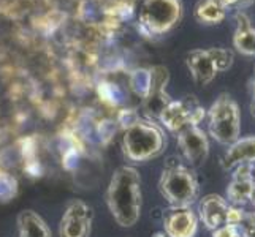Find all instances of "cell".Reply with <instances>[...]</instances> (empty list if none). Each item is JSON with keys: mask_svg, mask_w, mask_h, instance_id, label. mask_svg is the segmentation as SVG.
I'll list each match as a JSON object with an SVG mask.
<instances>
[{"mask_svg": "<svg viewBox=\"0 0 255 237\" xmlns=\"http://www.w3.org/2000/svg\"><path fill=\"white\" fill-rule=\"evenodd\" d=\"M110 212L122 228L133 226L141 214V177L131 166L114 171L107 190Z\"/></svg>", "mask_w": 255, "mask_h": 237, "instance_id": "cell-1", "label": "cell"}, {"mask_svg": "<svg viewBox=\"0 0 255 237\" xmlns=\"http://www.w3.org/2000/svg\"><path fill=\"white\" fill-rule=\"evenodd\" d=\"M124 152L131 161H147L160 155L165 147V135L162 128L147 120H138L126 130Z\"/></svg>", "mask_w": 255, "mask_h": 237, "instance_id": "cell-2", "label": "cell"}, {"mask_svg": "<svg viewBox=\"0 0 255 237\" xmlns=\"http://www.w3.org/2000/svg\"><path fill=\"white\" fill-rule=\"evenodd\" d=\"M159 190L170 206H192L198 198L200 187L195 172L178 160V163L166 164L159 180Z\"/></svg>", "mask_w": 255, "mask_h": 237, "instance_id": "cell-3", "label": "cell"}, {"mask_svg": "<svg viewBox=\"0 0 255 237\" xmlns=\"http://www.w3.org/2000/svg\"><path fill=\"white\" fill-rule=\"evenodd\" d=\"M208 128L214 141L224 146L233 144L241 133V112L228 93L219 95L208 111Z\"/></svg>", "mask_w": 255, "mask_h": 237, "instance_id": "cell-4", "label": "cell"}, {"mask_svg": "<svg viewBox=\"0 0 255 237\" xmlns=\"http://www.w3.org/2000/svg\"><path fill=\"white\" fill-rule=\"evenodd\" d=\"M182 16L181 0H144L139 24L147 35L168 33Z\"/></svg>", "mask_w": 255, "mask_h": 237, "instance_id": "cell-5", "label": "cell"}, {"mask_svg": "<svg viewBox=\"0 0 255 237\" xmlns=\"http://www.w3.org/2000/svg\"><path fill=\"white\" fill-rule=\"evenodd\" d=\"M206 111L200 106L195 96H187L186 100H171L160 112L159 120L173 133H179L189 125H198L205 119Z\"/></svg>", "mask_w": 255, "mask_h": 237, "instance_id": "cell-6", "label": "cell"}, {"mask_svg": "<svg viewBox=\"0 0 255 237\" xmlns=\"http://www.w3.org/2000/svg\"><path fill=\"white\" fill-rule=\"evenodd\" d=\"M178 146L190 166H201L209 155L208 136L198 125L182 128L178 133Z\"/></svg>", "mask_w": 255, "mask_h": 237, "instance_id": "cell-7", "label": "cell"}, {"mask_svg": "<svg viewBox=\"0 0 255 237\" xmlns=\"http://www.w3.org/2000/svg\"><path fill=\"white\" fill-rule=\"evenodd\" d=\"M92 223V209L83 201L72 203L60 220V237H89Z\"/></svg>", "mask_w": 255, "mask_h": 237, "instance_id": "cell-8", "label": "cell"}, {"mask_svg": "<svg viewBox=\"0 0 255 237\" xmlns=\"http://www.w3.org/2000/svg\"><path fill=\"white\" fill-rule=\"evenodd\" d=\"M163 228L168 237H195L198 218L190 206H170L163 214Z\"/></svg>", "mask_w": 255, "mask_h": 237, "instance_id": "cell-9", "label": "cell"}, {"mask_svg": "<svg viewBox=\"0 0 255 237\" xmlns=\"http://www.w3.org/2000/svg\"><path fill=\"white\" fill-rule=\"evenodd\" d=\"M254 182L255 180L251 172V163L236 166L235 172L232 175V182L228 183V188H227V199H228V203H230V206L243 207L249 203Z\"/></svg>", "mask_w": 255, "mask_h": 237, "instance_id": "cell-10", "label": "cell"}, {"mask_svg": "<svg viewBox=\"0 0 255 237\" xmlns=\"http://www.w3.org/2000/svg\"><path fill=\"white\" fill-rule=\"evenodd\" d=\"M228 207H230L228 201L221 195H206L205 198H201L198 204L200 220L209 231H214L217 228L227 225Z\"/></svg>", "mask_w": 255, "mask_h": 237, "instance_id": "cell-11", "label": "cell"}, {"mask_svg": "<svg viewBox=\"0 0 255 237\" xmlns=\"http://www.w3.org/2000/svg\"><path fill=\"white\" fill-rule=\"evenodd\" d=\"M186 64L189 72L198 85H208L217 76V68L211 59L208 49H193L187 54Z\"/></svg>", "mask_w": 255, "mask_h": 237, "instance_id": "cell-12", "label": "cell"}, {"mask_svg": "<svg viewBox=\"0 0 255 237\" xmlns=\"http://www.w3.org/2000/svg\"><path fill=\"white\" fill-rule=\"evenodd\" d=\"M235 22L233 48L246 57H255V27L251 17L244 11H236Z\"/></svg>", "mask_w": 255, "mask_h": 237, "instance_id": "cell-13", "label": "cell"}, {"mask_svg": "<svg viewBox=\"0 0 255 237\" xmlns=\"http://www.w3.org/2000/svg\"><path fill=\"white\" fill-rule=\"evenodd\" d=\"M252 161H255V136L238 138L233 144L228 146L222 158V166L225 171H230L236 166Z\"/></svg>", "mask_w": 255, "mask_h": 237, "instance_id": "cell-14", "label": "cell"}, {"mask_svg": "<svg viewBox=\"0 0 255 237\" xmlns=\"http://www.w3.org/2000/svg\"><path fill=\"white\" fill-rule=\"evenodd\" d=\"M19 237H51V231L45 220L33 210H24L17 215Z\"/></svg>", "mask_w": 255, "mask_h": 237, "instance_id": "cell-15", "label": "cell"}, {"mask_svg": "<svg viewBox=\"0 0 255 237\" xmlns=\"http://www.w3.org/2000/svg\"><path fill=\"white\" fill-rule=\"evenodd\" d=\"M228 14V8L221 5L217 0H200L195 6L193 16L200 24L206 25H216L225 21V17Z\"/></svg>", "mask_w": 255, "mask_h": 237, "instance_id": "cell-16", "label": "cell"}, {"mask_svg": "<svg viewBox=\"0 0 255 237\" xmlns=\"http://www.w3.org/2000/svg\"><path fill=\"white\" fill-rule=\"evenodd\" d=\"M130 87L136 95L146 98L149 92H151V72L144 68L133 72L130 76Z\"/></svg>", "mask_w": 255, "mask_h": 237, "instance_id": "cell-17", "label": "cell"}, {"mask_svg": "<svg viewBox=\"0 0 255 237\" xmlns=\"http://www.w3.org/2000/svg\"><path fill=\"white\" fill-rule=\"evenodd\" d=\"M208 52H209L211 59H213V62H214L219 73L227 72V70L232 68L233 60H235L233 51L227 49V48H209Z\"/></svg>", "mask_w": 255, "mask_h": 237, "instance_id": "cell-18", "label": "cell"}, {"mask_svg": "<svg viewBox=\"0 0 255 237\" xmlns=\"http://www.w3.org/2000/svg\"><path fill=\"white\" fill-rule=\"evenodd\" d=\"M246 210L243 207L238 206H230L228 207V214H227V225H232L236 226L240 230V226L243 225L244 218H246Z\"/></svg>", "mask_w": 255, "mask_h": 237, "instance_id": "cell-19", "label": "cell"}, {"mask_svg": "<svg viewBox=\"0 0 255 237\" xmlns=\"http://www.w3.org/2000/svg\"><path fill=\"white\" fill-rule=\"evenodd\" d=\"M138 120H141V119L138 117V114L133 109H124L119 114V122L122 124V127H126V128L135 125Z\"/></svg>", "mask_w": 255, "mask_h": 237, "instance_id": "cell-20", "label": "cell"}, {"mask_svg": "<svg viewBox=\"0 0 255 237\" xmlns=\"http://www.w3.org/2000/svg\"><path fill=\"white\" fill-rule=\"evenodd\" d=\"M213 237H241V231L236 226L224 225L213 231Z\"/></svg>", "mask_w": 255, "mask_h": 237, "instance_id": "cell-21", "label": "cell"}, {"mask_svg": "<svg viewBox=\"0 0 255 237\" xmlns=\"http://www.w3.org/2000/svg\"><path fill=\"white\" fill-rule=\"evenodd\" d=\"M255 3V0H236V8L235 10L238 11H244L246 8H249Z\"/></svg>", "mask_w": 255, "mask_h": 237, "instance_id": "cell-22", "label": "cell"}, {"mask_svg": "<svg viewBox=\"0 0 255 237\" xmlns=\"http://www.w3.org/2000/svg\"><path fill=\"white\" fill-rule=\"evenodd\" d=\"M251 112L255 117V79L252 81V98H251Z\"/></svg>", "mask_w": 255, "mask_h": 237, "instance_id": "cell-23", "label": "cell"}, {"mask_svg": "<svg viewBox=\"0 0 255 237\" xmlns=\"http://www.w3.org/2000/svg\"><path fill=\"white\" fill-rule=\"evenodd\" d=\"M217 2L224 5L225 8H228V10H230V8H236V0H217Z\"/></svg>", "mask_w": 255, "mask_h": 237, "instance_id": "cell-24", "label": "cell"}, {"mask_svg": "<svg viewBox=\"0 0 255 237\" xmlns=\"http://www.w3.org/2000/svg\"><path fill=\"white\" fill-rule=\"evenodd\" d=\"M241 234H243V237H255V226H252V228H249V230L243 231Z\"/></svg>", "mask_w": 255, "mask_h": 237, "instance_id": "cell-25", "label": "cell"}, {"mask_svg": "<svg viewBox=\"0 0 255 237\" xmlns=\"http://www.w3.org/2000/svg\"><path fill=\"white\" fill-rule=\"evenodd\" d=\"M249 203L254 206L255 209V182H254V188H252V193H251V199H249Z\"/></svg>", "mask_w": 255, "mask_h": 237, "instance_id": "cell-26", "label": "cell"}, {"mask_svg": "<svg viewBox=\"0 0 255 237\" xmlns=\"http://www.w3.org/2000/svg\"><path fill=\"white\" fill-rule=\"evenodd\" d=\"M251 172H252V177H254V180H255V161L251 163Z\"/></svg>", "mask_w": 255, "mask_h": 237, "instance_id": "cell-27", "label": "cell"}, {"mask_svg": "<svg viewBox=\"0 0 255 237\" xmlns=\"http://www.w3.org/2000/svg\"><path fill=\"white\" fill-rule=\"evenodd\" d=\"M154 237H168V236L163 234V233H155V234H154Z\"/></svg>", "mask_w": 255, "mask_h": 237, "instance_id": "cell-28", "label": "cell"}, {"mask_svg": "<svg viewBox=\"0 0 255 237\" xmlns=\"http://www.w3.org/2000/svg\"><path fill=\"white\" fill-rule=\"evenodd\" d=\"M254 217H255V212H254Z\"/></svg>", "mask_w": 255, "mask_h": 237, "instance_id": "cell-29", "label": "cell"}, {"mask_svg": "<svg viewBox=\"0 0 255 237\" xmlns=\"http://www.w3.org/2000/svg\"><path fill=\"white\" fill-rule=\"evenodd\" d=\"M241 237H243V234H241Z\"/></svg>", "mask_w": 255, "mask_h": 237, "instance_id": "cell-30", "label": "cell"}]
</instances>
